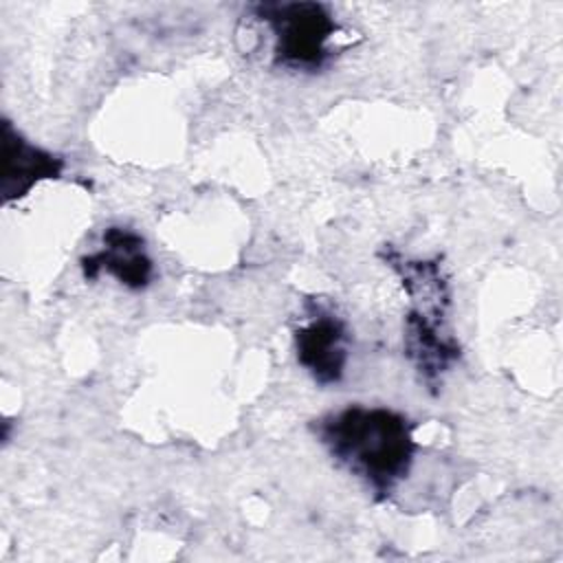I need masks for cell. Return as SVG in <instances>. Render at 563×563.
<instances>
[{
	"label": "cell",
	"mask_w": 563,
	"mask_h": 563,
	"mask_svg": "<svg viewBox=\"0 0 563 563\" xmlns=\"http://www.w3.org/2000/svg\"><path fill=\"white\" fill-rule=\"evenodd\" d=\"M413 429L405 413L369 405H347L312 422L325 451L356 475L376 501L389 499L407 477L418 453Z\"/></svg>",
	"instance_id": "cell-1"
},
{
	"label": "cell",
	"mask_w": 563,
	"mask_h": 563,
	"mask_svg": "<svg viewBox=\"0 0 563 563\" xmlns=\"http://www.w3.org/2000/svg\"><path fill=\"white\" fill-rule=\"evenodd\" d=\"M383 262L398 275L411 308L405 314V356L424 385L435 391L442 376L462 358V347L446 325L451 290L440 260H411L396 249L380 251Z\"/></svg>",
	"instance_id": "cell-2"
},
{
	"label": "cell",
	"mask_w": 563,
	"mask_h": 563,
	"mask_svg": "<svg viewBox=\"0 0 563 563\" xmlns=\"http://www.w3.org/2000/svg\"><path fill=\"white\" fill-rule=\"evenodd\" d=\"M251 11L273 35L275 66L314 73L330 62L334 53L330 40L336 35L339 24L328 4L312 0L260 2Z\"/></svg>",
	"instance_id": "cell-3"
},
{
	"label": "cell",
	"mask_w": 563,
	"mask_h": 563,
	"mask_svg": "<svg viewBox=\"0 0 563 563\" xmlns=\"http://www.w3.org/2000/svg\"><path fill=\"white\" fill-rule=\"evenodd\" d=\"M292 341L297 363L314 383L323 387L341 383L350 356V332L336 312L306 301V321L295 328Z\"/></svg>",
	"instance_id": "cell-4"
},
{
	"label": "cell",
	"mask_w": 563,
	"mask_h": 563,
	"mask_svg": "<svg viewBox=\"0 0 563 563\" xmlns=\"http://www.w3.org/2000/svg\"><path fill=\"white\" fill-rule=\"evenodd\" d=\"M79 266L88 282L108 273L128 290H145L154 279V260L145 238L123 224L108 227L101 235V249L84 255Z\"/></svg>",
	"instance_id": "cell-5"
},
{
	"label": "cell",
	"mask_w": 563,
	"mask_h": 563,
	"mask_svg": "<svg viewBox=\"0 0 563 563\" xmlns=\"http://www.w3.org/2000/svg\"><path fill=\"white\" fill-rule=\"evenodd\" d=\"M66 161L29 139H24L11 121L2 123V198L4 202L24 198L37 183L62 176Z\"/></svg>",
	"instance_id": "cell-6"
}]
</instances>
